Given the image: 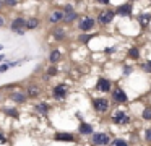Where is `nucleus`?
I'll return each mask as SVG.
<instances>
[{"label": "nucleus", "instance_id": "f257e3e1", "mask_svg": "<svg viewBox=\"0 0 151 146\" xmlns=\"http://www.w3.org/2000/svg\"><path fill=\"white\" fill-rule=\"evenodd\" d=\"M91 107L96 114L99 115H106V114L111 112V101L104 96H98L91 99Z\"/></svg>", "mask_w": 151, "mask_h": 146}, {"label": "nucleus", "instance_id": "f03ea898", "mask_svg": "<svg viewBox=\"0 0 151 146\" xmlns=\"http://www.w3.org/2000/svg\"><path fill=\"white\" fill-rule=\"evenodd\" d=\"M111 122L114 123V125H128V123L132 122V117L128 115L127 112H125L124 109H115L111 112Z\"/></svg>", "mask_w": 151, "mask_h": 146}, {"label": "nucleus", "instance_id": "7ed1b4c3", "mask_svg": "<svg viewBox=\"0 0 151 146\" xmlns=\"http://www.w3.org/2000/svg\"><path fill=\"white\" fill-rule=\"evenodd\" d=\"M50 94H52V97L57 101V102H62V101H65L67 97H68L70 89H68V86H67L65 83H57L55 86H52Z\"/></svg>", "mask_w": 151, "mask_h": 146}, {"label": "nucleus", "instance_id": "20e7f679", "mask_svg": "<svg viewBox=\"0 0 151 146\" xmlns=\"http://www.w3.org/2000/svg\"><path fill=\"white\" fill-rule=\"evenodd\" d=\"M89 140H91L93 146H109V143H111L112 138L107 132H94L89 136Z\"/></svg>", "mask_w": 151, "mask_h": 146}, {"label": "nucleus", "instance_id": "39448f33", "mask_svg": "<svg viewBox=\"0 0 151 146\" xmlns=\"http://www.w3.org/2000/svg\"><path fill=\"white\" fill-rule=\"evenodd\" d=\"M111 99H112V102H114V104L122 106V104H127L128 102V94L125 93L124 88L115 86V88H112V91H111Z\"/></svg>", "mask_w": 151, "mask_h": 146}, {"label": "nucleus", "instance_id": "423d86ee", "mask_svg": "<svg viewBox=\"0 0 151 146\" xmlns=\"http://www.w3.org/2000/svg\"><path fill=\"white\" fill-rule=\"evenodd\" d=\"M8 99L12 101V102L15 104V106H24V104L28 102V96L26 93H24V89H13L8 93Z\"/></svg>", "mask_w": 151, "mask_h": 146}, {"label": "nucleus", "instance_id": "0eeeda50", "mask_svg": "<svg viewBox=\"0 0 151 146\" xmlns=\"http://www.w3.org/2000/svg\"><path fill=\"white\" fill-rule=\"evenodd\" d=\"M54 141H59V143H76L78 141V136L72 132H55L52 135Z\"/></svg>", "mask_w": 151, "mask_h": 146}, {"label": "nucleus", "instance_id": "6e6552de", "mask_svg": "<svg viewBox=\"0 0 151 146\" xmlns=\"http://www.w3.org/2000/svg\"><path fill=\"white\" fill-rule=\"evenodd\" d=\"M24 24H26V18H23V16H17V18H13V21L10 23V31L15 32V34L23 36L24 32H26Z\"/></svg>", "mask_w": 151, "mask_h": 146}, {"label": "nucleus", "instance_id": "1a4fd4ad", "mask_svg": "<svg viewBox=\"0 0 151 146\" xmlns=\"http://www.w3.org/2000/svg\"><path fill=\"white\" fill-rule=\"evenodd\" d=\"M94 26H96V19L89 15L80 18V21H78V29L81 32H91L94 29Z\"/></svg>", "mask_w": 151, "mask_h": 146}, {"label": "nucleus", "instance_id": "9d476101", "mask_svg": "<svg viewBox=\"0 0 151 146\" xmlns=\"http://www.w3.org/2000/svg\"><path fill=\"white\" fill-rule=\"evenodd\" d=\"M114 16H115V12H114V10H109V8H107V10H102V12H99L98 19H96V21H98L101 26H107L109 23H112Z\"/></svg>", "mask_w": 151, "mask_h": 146}, {"label": "nucleus", "instance_id": "9b49d317", "mask_svg": "<svg viewBox=\"0 0 151 146\" xmlns=\"http://www.w3.org/2000/svg\"><path fill=\"white\" fill-rule=\"evenodd\" d=\"M0 110H2V114H4L5 117H8V119H12V120H18L21 115L18 106H15V104H12V106H4Z\"/></svg>", "mask_w": 151, "mask_h": 146}, {"label": "nucleus", "instance_id": "f8f14e48", "mask_svg": "<svg viewBox=\"0 0 151 146\" xmlns=\"http://www.w3.org/2000/svg\"><path fill=\"white\" fill-rule=\"evenodd\" d=\"M50 110H52V106H50V102H47V101H39V102L34 106V112L41 117H49Z\"/></svg>", "mask_w": 151, "mask_h": 146}, {"label": "nucleus", "instance_id": "ddd939ff", "mask_svg": "<svg viewBox=\"0 0 151 146\" xmlns=\"http://www.w3.org/2000/svg\"><path fill=\"white\" fill-rule=\"evenodd\" d=\"M24 93H26L28 99H37V97L42 96V88H41L39 84H36V83H31V84L26 86Z\"/></svg>", "mask_w": 151, "mask_h": 146}, {"label": "nucleus", "instance_id": "4468645a", "mask_svg": "<svg viewBox=\"0 0 151 146\" xmlns=\"http://www.w3.org/2000/svg\"><path fill=\"white\" fill-rule=\"evenodd\" d=\"M96 91H99V93H111L112 91V81L109 80V78H98V81H96Z\"/></svg>", "mask_w": 151, "mask_h": 146}, {"label": "nucleus", "instance_id": "2eb2a0df", "mask_svg": "<svg viewBox=\"0 0 151 146\" xmlns=\"http://www.w3.org/2000/svg\"><path fill=\"white\" fill-rule=\"evenodd\" d=\"M76 132H78L80 136H91L93 133H94V127L89 122H86V120H80L78 130H76Z\"/></svg>", "mask_w": 151, "mask_h": 146}, {"label": "nucleus", "instance_id": "dca6fc26", "mask_svg": "<svg viewBox=\"0 0 151 146\" xmlns=\"http://www.w3.org/2000/svg\"><path fill=\"white\" fill-rule=\"evenodd\" d=\"M47 21H49L50 24H54V26H57L59 23H62L63 21V10H60V8L52 10V12L49 13V16H47Z\"/></svg>", "mask_w": 151, "mask_h": 146}, {"label": "nucleus", "instance_id": "f3484780", "mask_svg": "<svg viewBox=\"0 0 151 146\" xmlns=\"http://www.w3.org/2000/svg\"><path fill=\"white\" fill-rule=\"evenodd\" d=\"M114 12H115V15H119V16H130L132 12H133V3L132 2L122 3V5H119Z\"/></svg>", "mask_w": 151, "mask_h": 146}, {"label": "nucleus", "instance_id": "a211bd4d", "mask_svg": "<svg viewBox=\"0 0 151 146\" xmlns=\"http://www.w3.org/2000/svg\"><path fill=\"white\" fill-rule=\"evenodd\" d=\"M52 36H54V39H55L57 42L65 41V37H67L65 28H62V26H54V28H52Z\"/></svg>", "mask_w": 151, "mask_h": 146}, {"label": "nucleus", "instance_id": "6ab92c4d", "mask_svg": "<svg viewBox=\"0 0 151 146\" xmlns=\"http://www.w3.org/2000/svg\"><path fill=\"white\" fill-rule=\"evenodd\" d=\"M60 60H62V52H60L59 49H52V50H50V54H49L50 65H57Z\"/></svg>", "mask_w": 151, "mask_h": 146}, {"label": "nucleus", "instance_id": "aec40b11", "mask_svg": "<svg viewBox=\"0 0 151 146\" xmlns=\"http://www.w3.org/2000/svg\"><path fill=\"white\" fill-rule=\"evenodd\" d=\"M41 24L39 18H36V16H31V18L26 19V24H24V29H29V31H33V29H37Z\"/></svg>", "mask_w": 151, "mask_h": 146}, {"label": "nucleus", "instance_id": "412c9836", "mask_svg": "<svg viewBox=\"0 0 151 146\" xmlns=\"http://www.w3.org/2000/svg\"><path fill=\"white\" fill-rule=\"evenodd\" d=\"M78 19V13L75 12V10H72V12H67L63 13V23H67V24H70V23L76 21Z\"/></svg>", "mask_w": 151, "mask_h": 146}, {"label": "nucleus", "instance_id": "4be33fe9", "mask_svg": "<svg viewBox=\"0 0 151 146\" xmlns=\"http://www.w3.org/2000/svg\"><path fill=\"white\" fill-rule=\"evenodd\" d=\"M150 21H151L150 13H140V16H138V23L141 24V28H146V26L150 24Z\"/></svg>", "mask_w": 151, "mask_h": 146}, {"label": "nucleus", "instance_id": "5701e85b", "mask_svg": "<svg viewBox=\"0 0 151 146\" xmlns=\"http://www.w3.org/2000/svg\"><path fill=\"white\" fill-rule=\"evenodd\" d=\"M109 146H130V143L127 141L125 138H112Z\"/></svg>", "mask_w": 151, "mask_h": 146}, {"label": "nucleus", "instance_id": "b1692460", "mask_svg": "<svg viewBox=\"0 0 151 146\" xmlns=\"http://www.w3.org/2000/svg\"><path fill=\"white\" fill-rule=\"evenodd\" d=\"M127 55L132 58V60H138V58H140V49L138 47H130L128 52H127Z\"/></svg>", "mask_w": 151, "mask_h": 146}, {"label": "nucleus", "instance_id": "393cba45", "mask_svg": "<svg viewBox=\"0 0 151 146\" xmlns=\"http://www.w3.org/2000/svg\"><path fill=\"white\" fill-rule=\"evenodd\" d=\"M93 37H94V34H89V32H81V34L78 36V42H81V44H88Z\"/></svg>", "mask_w": 151, "mask_h": 146}, {"label": "nucleus", "instance_id": "a878e982", "mask_svg": "<svg viewBox=\"0 0 151 146\" xmlns=\"http://www.w3.org/2000/svg\"><path fill=\"white\" fill-rule=\"evenodd\" d=\"M141 119L146 120V122H151V106L143 107V110H141Z\"/></svg>", "mask_w": 151, "mask_h": 146}, {"label": "nucleus", "instance_id": "bb28decb", "mask_svg": "<svg viewBox=\"0 0 151 146\" xmlns=\"http://www.w3.org/2000/svg\"><path fill=\"white\" fill-rule=\"evenodd\" d=\"M46 75H47L49 78L57 76V75H59V68H57V65H50L49 68H46Z\"/></svg>", "mask_w": 151, "mask_h": 146}, {"label": "nucleus", "instance_id": "cd10ccee", "mask_svg": "<svg viewBox=\"0 0 151 146\" xmlns=\"http://www.w3.org/2000/svg\"><path fill=\"white\" fill-rule=\"evenodd\" d=\"M2 89H5V91H13V89H20V84L18 83H13V84H5V86H2Z\"/></svg>", "mask_w": 151, "mask_h": 146}, {"label": "nucleus", "instance_id": "c85d7f7f", "mask_svg": "<svg viewBox=\"0 0 151 146\" xmlns=\"http://www.w3.org/2000/svg\"><path fill=\"white\" fill-rule=\"evenodd\" d=\"M143 138H145V141H146V143H150V145H151V127H150V128H146V130H145Z\"/></svg>", "mask_w": 151, "mask_h": 146}, {"label": "nucleus", "instance_id": "c756f323", "mask_svg": "<svg viewBox=\"0 0 151 146\" xmlns=\"http://www.w3.org/2000/svg\"><path fill=\"white\" fill-rule=\"evenodd\" d=\"M17 6L18 5V0H4V6Z\"/></svg>", "mask_w": 151, "mask_h": 146}, {"label": "nucleus", "instance_id": "7c9ffc66", "mask_svg": "<svg viewBox=\"0 0 151 146\" xmlns=\"http://www.w3.org/2000/svg\"><path fill=\"white\" fill-rule=\"evenodd\" d=\"M8 70H10V67H8V63H7V62L0 65V75H2V73H7Z\"/></svg>", "mask_w": 151, "mask_h": 146}, {"label": "nucleus", "instance_id": "2f4dec72", "mask_svg": "<svg viewBox=\"0 0 151 146\" xmlns=\"http://www.w3.org/2000/svg\"><path fill=\"white\" fill-rule=\"evenodd\" d=\"M133 73V67L132 65H125L124 67V75H132Z\"/></svg>", "mask_w": 151, "mask_h": 146}, {"label": "nucleus", "instance_id": "473e14b6", "mask_svg": "<svg viewBox=\"0 0 151 146\" xmlns=\"http://www.w3.org/2000/svg\"><path fill=\"white\" fill-rule=\"evenodd\" d=\"M141 70H143L145 73H151V67L148 65V62H145V63H141Z\"/></svg>", "mask_w": 151, "mask_h": 146}, {"label": "nucleus", "instance_id": "72a5a7b5", "mask_svg": "<svg viewBox=\"0 0 151 146\" xmlns=\"http://www.w3.org/2000/svg\"><path fill=\"white\" fill-rule=\"evenodd\" d=\"M8 63V67H18V65H21V60H12V62H7Z\"/></svg>", "mask_w": 151, "mask_h": 146}, {"label": "nucleus", "instance_id": "f704fd0d", "mask_svg": "<svg viewBox=\"0 0 151 146\" xmlns=\"http://www.w3.org/2000/svg\"><path fill=\"white\" fill-rule=\"evenodd\" d=\"M99 3H101V5H104V6H107L109 3H111V0H98Z\"/></svg>", "mask_w": 151, "mask_h": 146}, {"label": "nucleus", "instance_id": "c9c22d12", "mask_svg": "<svg viewBox=\"0 0 151 146\" xmlns=\"http://www.w3.org/2000/svg\"><path fill=\"white\" fill-rule=\"evenodd\" d=\"M5 26V18H4V15H0V28H4Z\"/></svg>", "mask_w": 151, "mask_h": 146}, {"label": "nucleus", "instance_id": "e433bc0d", "mask_svg": "<svg viewBox=\"0 0 151 146\" xmlns=\"http://www.w3.org/2000/svg\"><path fill=\"white\" fill-rule=\"evenodd\" d=\"M49 80H50V78L47 76V75H42V81H44V83H49Z\"/></svg>", "mask_w": 151, "mask_h": 146}, {"label": "nucleus", "instance_id": "4c0bfd02", "mask_svg": "<svg viewBox=\"0 0 151 146\" xmlns=\"http://www.w3.org/2000/svg\"><path fill=\"white\" fill-rule=\"evenodd\" d=\"M4 58H5V54H0V62L4 60Z\"/></svg>", "mask_w": 151, "mask_h": 146}, {"label": "nucleus", "instance_id": "58836bf2", "mask_svg": "<svg viewBox=\"0 0 151 146\" xmlns=\"http://www.w3.org/2000/svg\"><path fill=\"white\" fill-rule=\"evenodd\" d=\"M4 8V0H0V10Z\"/></svg>", "mask_w": 151, "mask_h": 146}, {"label": "nucleus", "instance_id": "ea45409f", "mask_svg": "<svg viewBox=\"0 0 151 146\" xmlns=\"http://www.w3.org/2000/svg\"><path fill=\"white\" fill-rule=\"evenodd\" d=\"M2 99H4V94H2V91H0V102H2Z\"/></svg>", "mask_w": 151, "mask_h": 146}, {"label": "nucleus", "instance_id": "a19ab883", "mask_svg": "<svg viewBox=\"0 0 151 146\" xmlns=\"http://www.w3.org/2000/svg\"><path fill=\"white\" fill-rule=\"evenodd\" d=\"M0 50H4V45H0Z\"/></svg>", "mask_w": 151, "mask_h": 146}, {"label": "nucleus", "instance_id": "79ce46f5", "mask_svg": "<svg viewBox=\"0 0 151 146\" xmlns=\"http://www.w3.org/2000/svg\"><path fill=\"white\" fill-rule=\"evenodd\" d=\"M150 89H151V86H150Z\"/></svg>", "mask_w": 151, "mask_h": 146}, {"label": "nucleus", "instance_id": "37998d69", "mask_svg": "<svg viewBox=\"0 0 151 146\" xmlns=\"http://www.w3.org/2000/svg\"><path fill=\"white\" fill-rule=\"evenodd\" d=\"M150 2H151V0H150Z\"/></svg>", "mask_w": 151, "mask_h": 146}]
</instances>
